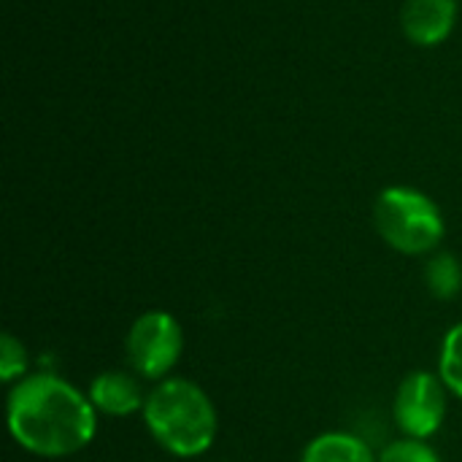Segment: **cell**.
Wrapping results in <instances>:
<instances>
[{
    "mask_svg": "<svg viewBox=\"0 0 462 462\" xmlns=\"http://www.w3.org/2000/svg\"><path fill=\"white\" fill-rule=\"evenodd\" d=\"M89 401L95 411H103L108 417H130L135 411H143L146 406L141 384L127 371L97 374L89 384Z\"/></svg>",
    "mask_w": 462,
    "mask_h": 462,
    "instance_id": "cell-7",
    "label": "cell"
},
{
    "mask_svg": "<svg viewBox=\"0 0 462 462\" xmlns=\"http://www.w3.org/2000/svg\"><path fill=\"white\" fill-rule=\"evenodd\" d=\"M24 371H27V352H24L22 341H16L11 333H3V338H0V379L14 382V379H22Z\"/></svg>",
    "mask_w": 462,
    "mask_h": 462,
    "instance_id": "cell-12",
    "label": "cell"
},
{
    "mask_svg": "<svg viewBox=\"0 0 462 462\" xmlns=\"http://www.w3.org/2000/svg\"><path fill=\"white\" fill-rule=\"evenodd\" d=\"M455 16H457L455 0H409L403 5L401 22L409 41L420 46H436L452 32Z\"/></svg>",
    "mask_w": 462,
    "mask_h": 462,
    "instance_id": "cell-6",
    "label": "cell"
},
{
    "mask_svg": "<svg viewBox=\"0 0 462 462\" xmlns=\"http://www.w3.org/2000/svg\"><path fill=\"white\" fill-rule=\"evenodd\" d=\"M425 284L433 298L439 300H452L462 290V265L452 254H436L425 265Z\"/></svg>",
    "mask_w": 462,
    "mask_h": 462,
    "instance_id": "cell-9",
    "label": "cell"
},
{
    "mask_svg": "<svg viewBox=\"0 0 462 462\" xmlns=\"http://www.w3.org/2000/svg\"><path fill=\"white\" fill-rule=\"evenodd\" d=\"M130 368L152 382H162L181 357L184 333L181 325L168 311L141 314L125 341Z\"/></svg>",
    "mask_w": 462,
    "mask_h": 462,
    "instance_id": "cell-4",
    "label": "cell"
},
{
    "mask_svg": "<svg viewBox=\"0 0 462 462\" xmlns=\"http://www.w3.org/2000/svg\"><path fill=\"white\" fill-rule=\"evenodd\" d=\"M439 376L447 384L449 393L462 398V322L455 325L441 346V363H439Z\"/></svg>",
    "mask_w": 462,
    "mask_h": 462,
    "instance_id": "cell-10",
    "label": "cell"
},
{
    "mask_svg": "<svg viewBox=\"0 0 462 462\" xmlns=\"http://www.w3.org/2000/svg\"><path fill=\"white\" fill-rule=\"evenodd\" d=\"M143 422L152 439L176 457H200L219 430L211 398L187 379H162L146 395Z\"/></svg>",
    "mask_w": 462,
    "mask_h": 462,
    "instance_id": "cell-2",
    "label": "cell"
},
{
    "mask_svg": "<svg viewBox=\"0 0 462 462\" xmlns=\"http://www.w3.org/2000/svg\"><path fill=\"white\" fill-rule=\"evenodd\" d=\"M8 430L38 457H68L92 444L97 417L89 395L60 376L32 374L8 395Z\"/></svg>",
    "mask_w": 462,
    "mask_h": 462,
    "instance_id": "cell-1",
    "label": "cell"
},
{
    "mask_svg": "<svg viewBox=\"0 0 462 462\" xmlns=\"http://www.w3.org/2000/svg\"><path fill=\"white\" fill-rule=\"evenodd\" d=\"M300 462H379L365 441L349 433H322L309 441Z\"/></svg>",
    "mask_w": 462,
    "mask_h": 462,
    "instance_id": "cell-8",
    "label": "cell"
},
{
    "mask_svg": "<svg viewBox=\"0 0 462 462\" xmlns=\"http://www.w3.org/2000/svg\"><path fill=\"white\" fill-rule=\"evenodd\" d=\"M379 462H441V457L425 441H420V439H403V441L390 444L382 452Z\"/></svg>",
    "mask_w": 462,
    "mask_h": 462,
    "instance_id": "cell-11",
    "label": "cell"
},
{
    "mask_svg": "<svg viewBox=\"0 0 462 462\" xmlns=\"http://www.w3.org/2000/svg\"><path fill=\"white\" fill-rule=\"evenodd\" d=\"M374 222L379 236L401 254H430L444 238L439 206L420 189L390 187L376 198Z\"/></svg>",
    "mask_w": 462,
    "mask_h": 462,
    "instance_id": "cell-3",
    "label": "cell"
},
{
    "mask_svg": "<svg viewBox=\"0 0 462 462\" xmlns=\"http://www.w3.org/2000/svg\"><path fill=\"white\" fill-rule=\"evenodd\" d=\"M393 414L406 439H430L447 417V384L430 371L409 374L395 393Z\"/></svg>",
    "mask_w": 462,
    "mask_h": 462,
    "instance_id": "cell-5",
    "label": "cell"
}]
</instances>
